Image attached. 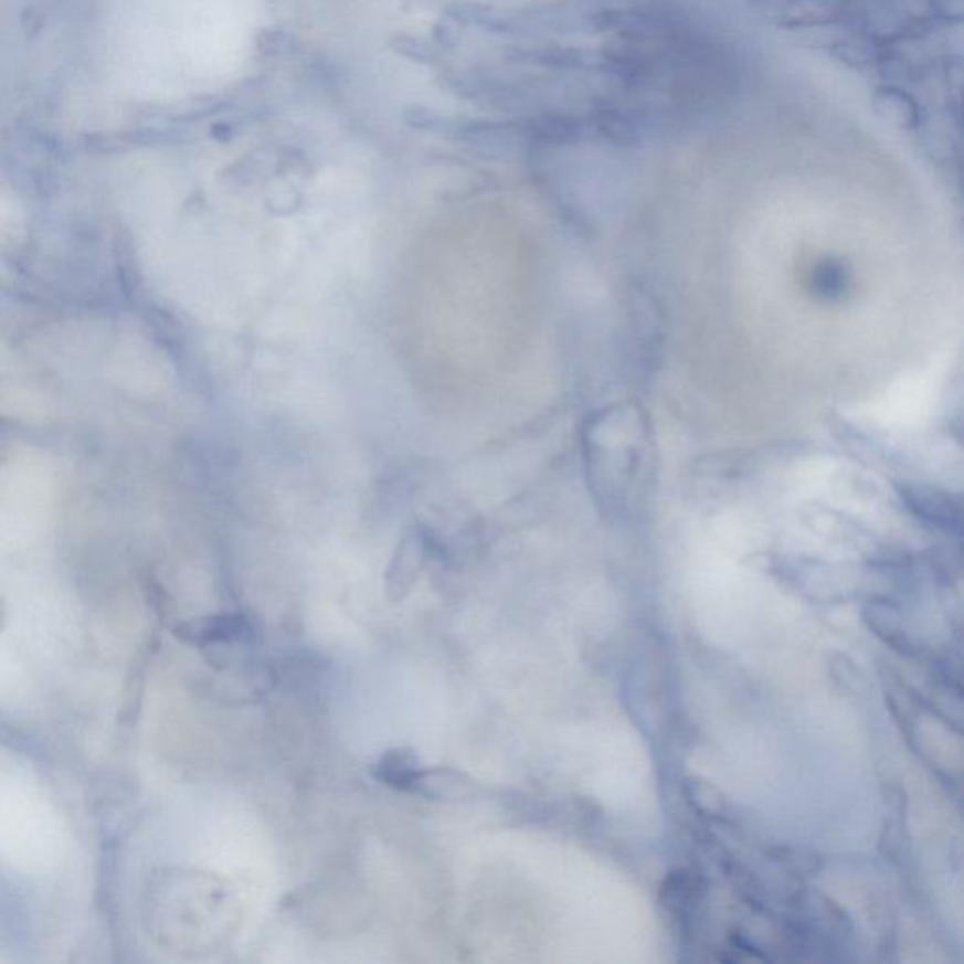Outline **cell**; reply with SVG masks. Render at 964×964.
Listing matches in <instances>:
<instances>
[{"mask_svg": "<svg viewBox=\"0 0 964 964\" xmlns=\"http://www.w3.org/2000/svg\"><path fill=\"white\" fill-rule=\"evenodd\" d=\"M421 761L410 748H392L384 752L373 766V778L396 792L411 793L416 774L421 773Z\"/></svg>", "mask_w": 964, "mask_h": 964, "instance_id": "5b68a950", "label": "cell"}, {"mask_svg": "<svg viewBox=\"0 0 964 964\" xmlns=\"http://www.w3.org/2000/svg\"><path fill=\"white\" fill-rule=\"evenodd\" d=\"M846 269L837 263H825L814 272V290L824 298H838L846 290Z\"/></svg>", "mask_w": 964, "mask_h": 964, "instance_id": "30bf717a", "label": "cell"}, {"mask_svg": "<svg viewBox=\"0 0 964 964\" xmlns=\"http://www.w3.org/2000/svg\"><path fill=\"white\" fill-rule=\"evenodd\" d=\"M390 47H392L398 55L410 59V61H415V63H439V47L432 44V42H428V40L421 39V36H413V34H398V36L390 40Z\"/></svg>", "mask_w": 964, "mask_h": 964, "instance_id": "9c48e42d", "label": "cell"}, {"mask_svg": "<svg viewBox=\"0 0 964 964\" xmlns=\"http://www.w3.org/2000/svg\"><path fill=\"white\" fill-rule=\"evenodd\" d=\"M424 565V543L421 537L411 536L398 547L396 554L392 558L386 576H384V592L392 603L405 600L415 587L419 575Z\"/></svg>", "mask_w": 964, "mask_h": 964, "instance_id": "277c9868", "label": "cell"}, {"mask_svg": "<svg viewBox=\"0 0 964 964\" xmlns=\"http://www.w3.org/2000/svg\"><path fill=\"white\" fill-rule=\"evenodd\" d=\"M255 45L263 57H285L288 53L294 52L296 36L288 31L266 29V31H261L256 34Z\"/></svg>", "mask_w": 964, "mask_h": 964, "instance_id": "7c38bea8", "label": "cell"}, {"mask_svg": "<svg viewBox=\"0 0 964 964\" xmlns=\"http://www.w3.org/2000/svg\"><path fill=\"white\" fill-rule=\"evenodd\" d=\"M910 504L915 507L918 515H921L929 522H936V525L947 526V528L958 522L957 507L952 505L947 496H939V494L933 492L921 494L915 490L910 498Z\"/></svg>", "mask_w": 964, "mask_h": 964, "instance_id": "8992f818", "label": "cell"}, {"mask_svg": "<svg viewBox=\"0 0 964 964\" xmlns=\"http://www.w3.org/2000/svg\"><path fill=\"white\" fill-rule=\"evenodd\" d=\"M413 795L419 797L432 798V801H447V803H458V801H467V798L479 797L483 793V787L477 784L469 774L448 769V766H432L424 769L416 774L413 787Z\"/></svg>", "mask_w": 964, "mask_h": 964, "instance_id": "7a4b0ae2", "label": "cell"}, {"mask_svg": "<svg viewBox=\"0 0 964 964\" xmlns=\"http://www.w3.org/2000/svg\"><path fill=\"white\" fill-rule=\"evenodd\" d=\"M686 795H688L691 806L696 811L701 812L702 816H710V818H723L725 816V811H728L725 797L716 787L707 784V782L688 780L686 782Z\"/></svg>", "mask_w": 964, "mask_h": 964, "instance_id": "52a82bcc", "label": "cell"}, {"mask_svg": "<svg viewBox=\"0 0 964 964\" xmlns=\"http://www.w3.org/2000/svg\"><path fill=\"white\" fill-rule=\"evenodd\" d=\"M403 119H405L407 125L419 128V130H432V133H445V135H448V128H451V123H453V119L439 116V114H435L432 109L416 108V106L407 109Z\"/></svg>", "mask_w": 964, "mask_h": 964, "instance_id": "4fadbf2b", "label": "cell"}, {"mask_svg": "<svg viewBox=\"0 0 964 964\" xmlns=\"http://www.w3.org/2000/svg\"><path fill=\"white\" fill-rule=\"evenodd\" d=\"M176 635L186 645L210 648L250 639L251 624L243 614H213L181 624L176 627Z\"/></svg>", "mask_w": 964, "mask_h": 964, "instance_id": "6da1fadb", "label": "cell"}, {"mask_svg": "<svg viewBox=\"0 0 964 964\" xmlns=\"http://www.w3.org/2000/svg\"><path fill=\"white\" fill-rule=\"evenodd\" d=\"M867 622H869L872 629L878 632L881 639L888 640L889 645L894 646V648H902V650H910V639H908L907 633H902L901 626L894 619L893 613L881 611V608H872L870 614L867 613Z\"/></svg>", "mask_w": 964, "mask_h": 964, "instance_id": "8fae6325", "label": "cell"}, {"mask_svg": "<svg viewBox=\"0 0 964 964\" xmlns=\"http://www.w3.org/2000/svg\"><path fill=\"white\" fill-rule=\"evenodd\" d=\"M447 18L460 27H479V29H490V31L498 32V18L494 15L492 8L486 7V4L456 2L447 8Z\"/></svg>", "mask_w": 964, "mask_h": 964, "instance_id": "ba28073f", "label": "cell"}, {"mask_svg": "<svg viewBox=\"0 0 964 964\" xmlns=\"http://www.w3.org/2000/svg\"><path fill=\"white\" fill-rule=\"evenodd\" d=\"M434 39L435 44L441 45V47H456L462 42L460 25L454 23L451 18H443L435 23Z\"/></svg>", "mask_w": 964, "mask_h": 964, "instance_id": "5bb4252c", "label": "cell"}, {"mask_svg": "<svg viewBox=\"0 0 964 964\" xmlns=\"http://www.w3.org/2000/svg\"><path fill=\"white\" fill-rule=\"evenodd\" d=\"M702 881L693 870L675 869L665 876L659 899L672 920L682 929L690 926L697 907L701 902Z\"/></svg>", "mask_w": 964, "mask_h": 964, "instance_id": "3957f363", "label": "cell"}]
</instances>
